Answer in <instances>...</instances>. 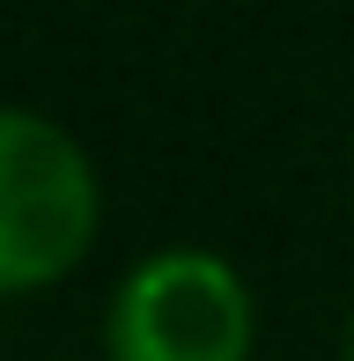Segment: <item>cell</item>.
<instances>
[{"label": "cell", "instance_id": "1", "mask_svg": "<svg viewBox=\"0 0 354 361\" xmlns=\"http://www.w3.org/2000/svg\"><path fill=\"white\" fill-rule=\"evenodd\" d=\"M104 236V177L89 147L30 104H0V295L67 281Z\"/></svg>", "mask_w": 354, "mask_h": 361}, {"label": "cell", "instance_id": "2", "mask_svg": "<svg viewBox=\"0 0 354 361\" xmlns=\"http://www.w3.org/2000/svg\"><path fill=\"white\" fill-rule=\"evenodd\" d=\"M259 302L221 251L163 243L104 302V361H251Z\"/></svg>", "mask_w": 354, "mask_h": 361}, {"label": "cell", "instance_id": "3", "mask_svg": "<svg viewBox=\"0 0 354 361\" xmlns=\"http://www.w3.org/2000/svg\"><path fill=\"white\" fill-rule=\"evenodd\" d=\"M347 361H354V317H347Z\"/></svg>", "mask_w": 354, "mask_h": 361}]
</instances>
